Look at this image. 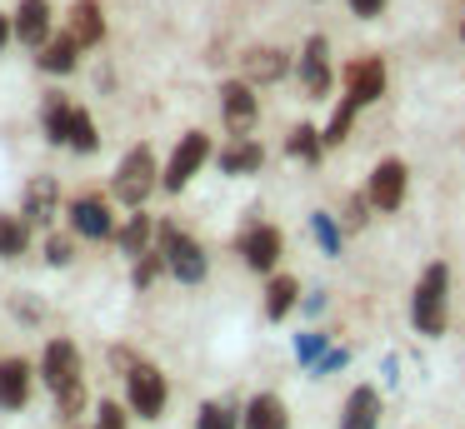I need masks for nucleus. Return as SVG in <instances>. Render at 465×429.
I'll return each mask as SVG.
<instances>
[{
	"instance_id": "obj_1",
	"label": "nucleus",
	"mask_w": 465,
	"mask_h": 429,
	"mask_svg": "<svg viewBox=\"0 0 465 429\" xmlns=\"http://www.w3.org/2000/svg\"><path fill=\"white\" fill-rule=\"evenodd\" d=\"M41 379L45 389L55 395V405H61V419H75L85 405V385H81V349L71 345V339H51L41 355Z\"/></svg>"
},
{
	"instance_id": "obj_2",
	"label": "nucleus",
	"mask_w": 465,
	"mask_h": 429,
	"mask_svg": "<svg viewBox=\"0 0 465 429\" xmlns=\"http://www.w3.org/2000/svg\"><path fill=\"white\" fill-rule=\"evenodd\" d=\"M445 299H450V269L435 259V265H425L420 285H415V299H411V319L420 335H445V319H450V309H445Z\"/></svg>"
},
{
	"instance_id": "obj_3",
	"label": "nucleus",
	"mask_w": 465,
	"mask_h": 429,
	"mask_svg": "<svg viewBox=\"0 0 465 429\" xmlns=\"http://www.w3.org/2000/svg\"><path fill=\"white\" fill-rule=\"evenodd\" d=\"M161 185V170H155V155H151V145H135L131 155L115 165V175H111V190H115V200L121 205H131V210H141L145 200H151V190Z\"/></svg>"
},
{
	"instance_id": "obj_4",
	"label": "nucleus",
	"mask_w": 465,
	"mask_h": 429,
	"mask_svg": "<svg viewBox=\"0 0 465 429\" xmlns=\"http://www.w3.org/2000/svg\"><path fill=\"white\" fill-rule=\"evenodd\" d=\"M155 249L165 255V269H171L181 285H201V279H205V249L195 245L181 225H171V219L155 225Z\"/></svg>"
},
{
	"instance_id": "obj_5",
	"label": "nucleus",
	"mask_w": 465,
	"mask_h": 429,
	"mask_svg": "<svg viewBox=\"0 0 465 429\" xmlns=\"http://www.w3.org/2000/svg\"><path fill=\"white\" fill-rule=\"evenodd\" d=\"M205 160H211V135H205V130H185L181 135V145L171 150V165H165V175H161V185L171 190H185L191 185L195 175H201V165Z\"/></svg>"
},
{
	"instance_id": "obj_6",
	"label": "nucleus",
	"mask_w": 465,
	"mask_h": 429,
	"mask_svg": "<svg viewBox=\"0 0 465 429\" xmlns=\"http://www.w3.org/2000/svg\"><path fill=\"white\" fill-rule=\"evenodd\" d=\"M125 399H131V409L141 419H161L165 414V399H171L165 375L155 365H131V375H125Z\"/></svg>"
},
{
	"instance_id": "obj_7",
	"label": "nucleus",
	"mask_w": 465,
	"mask_h": 429,
	"mask_svg": "<svg viewBox=\"0 0 465 429\" xmlns=\"http://www.w3.org/2000/svg\"><path fill=\"white\" fill-rule=\"evenodd\" d=\"M345 95L355 105H371V100L385 95V60L381 55H361L345 65Z\"/></svg>"
},
{
	"instance_id": "obj_8",
	"label": "nucleus",
	"mask_w": 465,
	"mask_h": 429,
	"mask_svg": "<svg viewBox=\"0 0 465 429\" xmlns=\"http://www.w3.org/2000/svg\"><path fill=\"white\" fill-rule=\"evenodd\" d=\"M221 110H225L231 135H245V130L255 125V115H261V100H255L251 80H225L221 85Z\"/></svg>"
},
{
	"instance_id": "obj_9",
	"label": "nucleus",
	"mask_w": 465,
	"mask_h": 429,
	"mask_svg": "<svg viewBox=\"0 0 465 429\" xmlns=\"http://www.w3.org/2000/svg\"><path fill=\"white\" fill-rule=\"evenodd\" d=\"M71 229L81 239H111L115 235V219H111V205L105 200H95V195H81V200H71Z\"/></svg>"
},
{
	"instance_id": "obj_10",
	"label": "nucleus",
	"mask_w": 465,
	"mask_h": 429,
	"mask_svg": "<svg viewBox=\"0 0 465 429\" xmlns=\"http://www.w3.org/2000/svg\"><path fill=\"white\" fill-rule=\"evenodd\" d=\"M241 259L251 269H261V275H271V269L281 265V229L275 225H251L241 235Z\"/></svg>"
},
{
	"instance_id": "obj_11",
	"label": "nucleus",
	"mask_w": 465,
	"mask_h": 429,
	"mask_svg": "<svg viewBox=\"0 0 465 429\" xmlns=\"http://www.w3.org/2000/svg\"><path fill=\"white\" fill-rule=\"evenodd\" d=\"M365 195H371L375 210H401L405 205V165H401V160H381V165L371 170Z\"/></svg>"
},
{
	"instance_id": "obj_12",
	"label": "nucleus",
	"mask_w": 465,
	"mask_h": 429,
	"mask_svg": "<svg viewBox=\"0 0 465 429\" xmlns=\"http://www.w3.org/2000/svg\"><path fill=\"white\" fill-rule=\"evenodd\" d=\"M51 0H21L15 5V40H25L31 50H41L51 40Z\"/></svg>"
},
{
	"instance_id": "obj_13",
	"label": "nucleus",
	"mask_w": 465,
	"mask_h": 429,
	"mask_svg": "<svg viewBox=\"0 0 465 429\" xmlns=\"http://www.w3.org/2000/svg\"><path fill=\"white\" fill-rule=\"evenodd\" d=\"M341 429H381V389L355 385L345 409H341Z\"/></svg>"
},
{
	"instance_id": "obj_14",
	"label": "nucleus",
	"mask_w": 465,
	"mask_h": 429,
	"mask_svg": "<svg viewBox=\"0 0 465 429\" xmlns=\"http://www.w3.org/2000/svg\"><path fill=\"white\" fill-rule=\"evenodd\" d=\"M325 35H311L305 40V50H301V85L311 90L315 100L321 95H331V65H325Z\"/></svg>"
},
{
	"instance_id": "obj_15",
	"label": "nucleus",
	"mask_w": 465,
	"mask_h": 429,
	"mask_svg": "<svg viewBox=\"0 0 465 429\" xmlns=\"http://www.w3.org/2000/svg\"><path fill=\"white\" fill-rule=\"evenodd\" d=\"M241 65H245V80H251V85H271V80H281L285 70H291V60L275 45H255L241 55Z\"/></svg>"
},
{
	"instance_id": "obj_16",
	"label": "nucleus",
	"mask_w": 465,
	"mask_h": 429,
	"mask_svg": "<svg viewBox=\"0 0 465 429\" xmlns=\"http://www.w3.org/2000/svg\"><path fill=\"white\" fill-rule=\"evenodd\" d=\"M25 399H31V365L0 359V409H25Z\"/></svg>"
},
{
	"instance_id": "obj_17",
	"label": "nucleus",
	"mask_w": 465,
	"mask_h": 429,
	"mask_svg": "<svg viewBox=\"0 0 465 429\" xmlns=\"http://www.w3.org/2000/svg\"><path fill=\"white\" fill-rule=\"evenodd\" d=\"M35 60H41V70H51V75H71L75 60H81V40H75L71 30H65V35H51Z\"/></svg>"
},
{
	"instance_id": "obj_18",
	"label": "nucleus",
	"mask_w": 465,
	"mask_h": 429,
	"mask_svg": "<svg viewBox=\"0 0 465 429\" xmlns=\"http://www.w3.org/2000/svg\"><path fill=\"white\" fill-rule=\"evenodd\" d=\"M71 35L85 45H101L105 40V15H101V0H75L71 5Z\"/></svg>"
},
{
	"instance_id": "obj_19",
	"label": "nucleus",
	"mask_w": 465,
	"mask_h": 429,
	"mask_svg": "<svg viewBox=\"0 0 465 429\" xmlns=\"http://www.w3.org/2000/svg\"><path fill=\"white\" fill-rule=\"evenodd\" d=\"M55 200H61L55 180H51V175H41V180H31V185H25V205H21V215L31 219V225H45V219L55 215Z\"/></svg>"
},
{
	"instance_id": "obj_20",
	"label": "nucleus",
	"mask_w": 465,
	"mask_h": 429,
	"mask_svg": "<svg viewBox=\"0 0 465 429\" xmlns=\"http://www.w3.org/2000/svg\"><path fill=\"white\" fill-rule=\"evenodd\" d=\"M285 424H291V414L275 395H255L241 414V429H285Z\"/></svg>"
},
{
	"instance_id": "obj_21",
	"label": "nucleus",
	"mask_w": 465,
	"mask_h": 429,
	"mask_svg": "<svg viewBox=\"0 0 465 429\" xmlns=\"http://www.w3.org/2000/svg\"><path fill=\"white\" fill-rule=\"evenodd\" d=\"M261 165H265V150L255 145V140H245V135H235V145L221 150V170H225V175H255Z\"/></svg>"
},
{
	"instance_id": "obj_22",
	"label": "nucleus",
	"mask_w": 465,
	"mask_h": 429,
	"mask_svg": "<svg viewBox=\"0 0 465 429\" xmlns=\"http://www.w3.org/2000/svg\"><path fill=\"white\" fill-rule=\"evenodd\" d=\"M25 245H31V219L25 215H0V259L25 255Z\"/></svg>"
},
{
	"instance_id": "obj_23",
	"label": "nucleus",
	"mask_w": 465,
	"mask_h": 429,
	"mask_svg": "<svg viewBox=\"0 0 465 429\" xmlns=\"http://www.w3.org/2000/svg\"><path fill=\"white\" fill-rule=\"evenodd\" d=\"M295 299H301V285H295L291 275H275L271 285H265V315L271 319H285L295 309Z\"/></svg>"
},
{
	"instance_id": "obj_24",
	"label": "nucleus",
	"mask_w": 465,
	"mask_h": 429,
	"mask_svg": "<svg viewBox=\"0 0 465 429\" xmlns=\"http://www.w3.org/2000/svg\"><path fill=\"white\" fill-rule=\"evenodd\" d=\"M65 145H71V150H81V155H95V150H101V135H95L91 110H81V105L71 110V135H65Z\"/></svg>"
},
{
	"instance_id": "obj_25",
	"label": "nucleus",
	"mask_w": 465,
	"mask_h": 429,
	"mask_svg": "<svg viewBox=\"0 0 465 429\" xmlns=\"http://www.w3.org/2000/svg\"><path fill=\"white\" fill-rule=\"evenodd\" d=\"M151 235H155L151 215H141V210H135V215L121 225V235H115V245H121V255H141V249H145V239H151Z\"/></svg>"
},
{
	"instance_id": "obj_26",
	"label": "nucleus",
	"mask_w": 465,
	"mask_h": 429,
	"mask_svg": "<svg viewBox=\"0 0 465 429\" xmlns=\"http://www.w3.org/2000/svg\"><path fill=\"white\" fill-rule=\"evenodd\" d=\"M285 150H291L295 160H305V165H315L321 150H325V140H321V130H315V125H295L291 140H285Z\"/></svg>"
},
{
	"instance_id": "obj_27",
	"label": "nucleus",
	"mask_w": 465,
	"mask_h": 429,
	"mask_svg": "<svg viewBox=\"0 0 465 429\" xmlns=\"http://www.w3.org/2000/svg\"><path fill=\"white\" fill-rule=\"evenodd\" d=\"M71 110L75 105H65L61 95L45 100V140H51V145H65V135H71Z\"/></svg>"
},
{
	"instance_id": "obj_28",
	"label": "nucleus",
	"mask_w": 465,
	"mask_h": 429,
	"mask_svg": "<svg viewBox=\"0 0 465 429\" xmlns=\"http://www.w3.org/2000/svg\"><path fill=\"white\" fill-rule=\"evenodd\" d=\"M355 110H361V105H355V100H351V95H345V100H341V105H335V115H331V125H325V135H321V140H325V145H341V140H345V135H351V120H355Z\"/></svg>"
},
{
	"instance_id": "obj_29",
	"label": "nucleus",
	"mask_w": 465,
	"mask_h": 429,
	"mask_svg": "<svg viewBox=\"0 0 465 429\" xmlns=\"http://www.w3.org/2000/svg\"><path fill=\"white\" fill-rule=\"evenodd\" d=\"M311 229H315V239H321L325 255H341V225H335L325 210H315V215H311Z\"/></svg>"
},
{
	"instance_id": "obj_30",
	"label": "nucleus",
	"mask_w": 465,
	"mask_h": 429,
	"mask_svg": "<svg viewBox=\"0 0 465 429\" xmlns=\"http://www.w3.org/2000/svg\"><path fill=\"white\" fill-rule=\"evenodd\" d=\"M241 424V414H235V409H225V405H201V419H195V429H235Z\"/></svg>"
},
{
	"instance_id": "obj_31",
	"label": "nucleus",
	"mask_w": 465,
	"mask_h": 429,
	"mask_svg": "<svg viewBox=\"0 0 465 429\" xmlns=\"http://www.w3.org/2000/svg\"><path fill=\"white\" fill-rule=\"evenodd\" d=\"M165 269V255L161 249H141V255H135V285H155V275H161Z\"/></svg>"
},
{
	"instance_id": "obj_32",
	"label": "nucleus",
	"mask_w": 465,
	"mask_h": 429,
	"mask_svg": "<svg viewBox=\"0 0 465 429\" xmlns=\"http://www.w3.org/2000/svg\"><path fill=\"white\" fill-rule=\"evenodd\" d=\"M45 259H51V265H71V259H75V239L71 235H51V239H45Z\"/></svg>"
},
{
	"instance_id": "obj_33",
	"label": "nucleus",
	"mask_w": 465,
	"mask_h": 429,
	"mask_svg": "<svg viewBox=\"0 0 465 429\" xmlns=\"http://www.w3.org/2000/svg\"><path fill=\"white\" fill-rule=\"evenodd\" d=\"M321 355H325V335H301L295 339V359H301V365H315Z\"/></svg>"
},
{
	"instance_id": "obj_34",
	"label": "nucleus",
	"mask_w": 465,
	"mask_h": 429,
	"mask_svg": "<svg viewBox=\"0 0 465 429\" xmlns=\"http://www.w3.org/2000/svg\"><path fill=\"white\" fill-rule=\"evenodd\" d=\"M365 210H375L371 195H351V200H345V225L361 229V225H365Z\"/></svg>"
},
{
	"instance_id": "obj_35",
	"label": "nucleus",
	"mask_w": 465,
	"mask_h": 429,
	"mask_svg": "<svg viewBox=\"0 0 465 429\" xmlns=\"http://www.w3.org/2000/svg\"><path fill=\"white\" fill-rule=\"evenodd\" d=\"M95 429H125L121 405H101V409H95Z\"/></svg>"
},
{
	"instance_id": "obj_36",
	"label": "nucleus",
	"mask_w": 465,
	"mask_h": 429,
	"mask_svg": "<svg viewBox=\"0 0 465 429\" xmlns=\"http://www.w3.org/2000/svg\"><path fill=\"white\" fill-rule=\"evenodd\" d=\"M351 10H355L361 20H375V15L385 10V0H351Z\"/></svg>"
},
{
	"instance_id": "obj_37",
	"label": "nucleus",
	"mask_w": 465,
	"mask_h": 429,
	"mask_svg": "<svg viewBox=\"0 0 465 429\" xmlns=\"http://www.w3.org/2000/svg\"><path fill=\"white\" fill-rule=\"evenodd\" d=\"M11 35H15V20L0 15V50H5V40H11Z\"/></svg>"
},
{
	"instance_id": "obj_38",
	"label": "nucleus",
	"mask_w": 465,
	"mask_h": 429,
	"mask_svg": "<svg viewBox=\"0 0 465 429\" xmlns=\"http://www.w3.org/2000/svg\"><path fill=\"white\" fill-rule=\"evenodd\" d=\"M460 35H465V20H460Z\"/></svg>"
}]
</instances>
